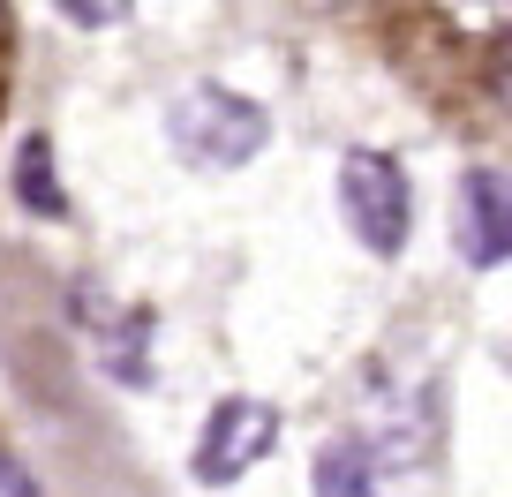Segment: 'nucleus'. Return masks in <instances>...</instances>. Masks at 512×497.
I'll list each match as a JSON object with an SVG mask.
<instances>
[{"mask_svg":"<svg viewBox=\"0 0 512 497\" xmlns=\"http://www.w3.org/2000/svg\"><path fill=\"white\" fill-rule=\"evenodd\" d=\"M166 144L196 174H234V166H249L272 144V113L249 91H234V83H189L166 106Z\"/></svg>","mask_w":512,"mask_h":497,"instance_id":"1","label":"nucleus"},{"mask_svg":"<svg viewBox=\"0 0 512 497\" xmlns=\"http://www.w3.org/2000/svg\"><path fill=\"white\" fill-rule=\"evenodd\" d=\"M339 219H347V234L362 241L369 257H400L407 249L415 189H407V174H400L392 151H362L354 144L347 159H339Z\"/></svg>","mask_w":512,"mask_h":497,"instance_id":"2","label":"nucleus"},{"mask_svg":"<svg viewBox=\"0 0 512 497\" xmlns=\"http://www.w3.org/2000/svg\"><path fill=\"white\" fill-rule=\"evenodd\" d=\"M272 445H279V407L234 392V400H219V407L204 415L196 452H189V475L204 482V490H226V482H241L249 467L272 460Z\"/></svg>","mask_w":512,"mask_h":497,"instance_id":"3","label":"nucleus"},{"mask_svg":"<svg viewBox=\"0 0 512 497\" xmlns=\"http://www.w3.org/2000/svg\"><path fill=\"white\" fill-rule=\"evenodd\" d=\"M76 317H83L91 354H98V369H106L113 385H128V392L151 385V317H144V309H121V302H106L98 287H83Z\"/></svg>","mask_w":512,"mask_h":497,"instance_id":"4","label":"nucleus"},{"mask_svg":"<svg viewBox=\"0 0 512 497\" xmlns=\"http://www.w3.org/2000/svg\"><path fill=\"white\" fill-rule=\"evenodd\" d=\"M452 226H460V257L475 272H497L512 249V211H505V174L497 166H467L460 196H452Z\"/></svg>","mask_w":512,"mask_h":497,"instance_id":"5","label":"nucleus"},{"mask_svg":"<svg viewBox=\"0 0 512 497\" xmlns=\"http://www.w3.org/2000/svg\"><path fill=\"white\" fill-rule=\"evenodd\" d=\"M317 497H384L377 490V460H369L362 445H354V437H332V445L317 452Z\"/></svg>","mask_w":512,"mask_h":497,"instance_id":"6","label":"nucleus"},{"mask_svg":"<svg viewBox=\"0 0 512 497\" xmlns=\"http://www.w3.org/2000/svg\"><path fill=\"white\" fill-rule=\"evenodd\" d=\"M16 196H23V211H31V219H61V211H68L61 181H53L46 136H23V144H16Z\"/></svg>","mask_w":512,"mask_h":497,"instance_id":"7","label":"nucleus"},{"mask_svg":"<svg viewBox=\"0 0 512 497\" xmlns=\"http://www.w3.org/2000/svg\"><path fill=\"white\" fill-rule=\"evenodd\" d=\"M0 497H38V482L23 475V460H16V452H0Z\"/></svg>","mask_w":512,"mask_h":497,"instance_id":"8","label":"nucleus"},{"mask_svg":"<svg viewBox=\"0 0 512 497\" xmlns=\"http://www.w3.org/2000/svg\"><path fill=\"white\" fill-rule=\"evenodd\" d=\"M68 23H83V31H106V23H121V8H68Z\"/></svg>","mask_w":512,"mask_h":497,"instance_id":"9","label":"nucleus"}]
</instances>
